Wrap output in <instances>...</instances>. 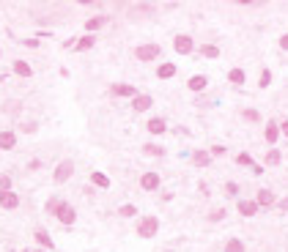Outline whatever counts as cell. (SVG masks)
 <instances>
[{
    "instance_id": "cell-26",
    "label": "cell",
    "mask_w": 288,
    "mask_h": 252,
    "mask_svg": "<svg viewBox=\"0 0 288 252\" xmlns=\"http://www.w3.org/2000/svg\"><path fill=\"white\" fill-rule=\"evenodd\" d=\"M280 159H283V154H280L277 148H272V151L266 154V165H280Z\"/></svg>"
},
{
    "instance_id": "cell-24",
    "label": "cell",
    "mask_w": 288,
    "mask_h": 252,
    "mask_svg": "<svg viewBox=\"0 0 288 252\" xmlns=\"http://www.w3.org/2000/svg\"><path fill=\"white\" fill-rule=\"evenodd\" d=\"M225 252H244V241L242 238H231V241L225 244Z\"/></svg>"
},
{
    "instance_id": "cell-39",
    "label": "cell",
    "mask_w": 288,
    "mask_h": 252,
    "mask_svg": "<svg viewBox=\"0 0 288 252\" xmlns=\"http://www.w3.org/2000/svg\"><path fill=\"white\" fill-rule=\"evenodd\" d=\"M280 126V134H285V137H288V121H283V124H277Z\"/></svg>"
},
{
    "instance_id": "cell-10",
    "label": "cell",
    "mask_w": 288,
    "mask_h": 252,
    "mask_svg": "<svg viewBox=\"0 0 288 252\" xmlns=\"http://www.w3.org/2000/svg\"><path fill=\"white\" fill-rule=\"evenodd\" d=\"M33 238H36V244H41V249H47V252H52V247H55L52 238H50V233H47L44 227H39V230L33 233Z\"/></svg>"
},
{
    "instance_id": "cell-18",
    "label": "cell",
    "mask_w": 288,
    "mask_h": 252,
    "mask_svg": "<svg viewBox=\"0 0 288 252\" xmlns=\"http://www.w3.org/2000/svg\"><path fill=\"white\" fill-rule=\"evenodd\" d=\"M263 134H266V143H277V137H280V126L277 124H274V121H269V124H266V132H263Z\"/></svg>"
},
{
    "instance_id": "cell-19",
    "label": "cell",
    "mask_w": 288,
    "mask_h": 252,
    "mask_svg": "<svg viewBox=\"0 0 288 252\" xmlns=\"http://www.w3.org/2000/svg\"><path fill=\"white\" fill-rule=\"evenodd\" d=\"M176 74V63H162L160 69H157V77L160 80H170Z\"/></svg>"
},
{
    "instance_id": "cell-4",
    "label": "cell",
    "mask_w": 288,
    "mask_h": 252,
    "mask_svg": "<svg viewBox=\"0 0 288 252\" xmlns=\"http://www.w3.org/2000/svg\"><path fill=\"white\" fill-rule=\"evenodd\" d=\"M55 216H58V222H61V225H74V222H77V211H74V206H69L66 200L58 206Z\"/></svg>"
},
{
    "instance_id": "cell-17",
    "label": "cell",
    "mask_w": 288,
    "mask_h": 252,
    "mask_svg": "<svg viewBox=\"0 0 288 252\" xmlns=\"http://www.w3.org/2000/svg\"><path fill=\"white\" fill-rule=\"evenodd\" d=\"M91 184L99 186V189H110V178L104 173H99V170H96V173H91Z\"/></svg>"
},
{
    "instance_id": "cell-29",
    "label": "cell",
    "mask_w": 288,
    "mask_h": 252,
    "mask_svg": "<svg viewBox=\"0 0 288 252\" xmlns=\"http://www.w3.org/2000/svg\"><path fill=\"white\" fill-rule=\"evenodd\" d=\"M143 148H146V154H149V156H162V154H165L160 145H154V143H146Z\"/></svg>"
},
{
    "instance_id": "cell-20",
    "label": "cell",
    "mask_w": 288,
    "mask_h": 252,
    "mask_svg": "<svg viewBox=\"0 0 288 252\" xmlns=\"http://www.w3.org/2000/svg\"><path fill=\"white\" fill-rule=\"evenodd\" d=\"M228 80H231L233 85H244V80H247L244 69H231V72H228Z\"/></svg>"
},
{
    "instance_id": "cell-16",
    "label": "cell",
    "mask_w": 288,
    "mask_h": 252,
    "mask_svg": "<svg viewBox=\"0 0 288 252\" xmlns=\"http://www.w3.org/2000/svg\"><path fill=\"white\" fill-rule=\"evenodd\" d=\"M190 91H203L206 85H209V77H206V74H195V77H190Z\"/></svg>"
},
{
    "instance_id": "cell-40",
    "label": "cell",
    "mask_w": 288,
    "mask_h": 252,
    "mask_svg": "<svg viewBox=\"0 0 288 252\" xmlns=\"http://www.w3.org/2000/svg\"><path fill=\"white\" fill-rule=\"evenodd\" d=\"M39 167H41V162H39V159H33L31 165H28V170H39Z\"/></svg>"
},
{
    "instance_id": "cell-35",
    "label": "cell",
    "mask_w": 288,
    "mask_h": 252,
    "mask_svg": "<svg viewBox=\"0 0 288 252\" xmlns=\"http://www.w3.org/2000/svg\"><path fill=\"white\" fill-rule=\"evenodd\" d=\"M209 156H211V159H214V156H225V148H222V145H211Z\"/></svg>"
},
{
    "instance_id": "cell-5",
    "label": "cell",
    "mask_w": 288,
    "mask_h": 252,
    "mask_svg": "<svg viewBox=\"0 0 288 252\" xmlns=\"http://www.w3.org/2000/svg\"><path fill=\"white\" fill-rule=\"evenodd\" d=\"M173 50L179 52V55H190V52L195 50V44H192V39H190V36H184V33H181V36H176V39H173Z\"/></svg>"
},
{
    "instance_id": "cell-23",
    "label": "cell",
    "mask_w": 288,
    "mask_h": 252,
    "mask_svg": "<svg viewBox=\"0 0 288 252\" xmlns=\"http://www.w3.org/2000/svg\"><path fill=\"white\" fill-rule=\"evenodd\" d=\"M93 42H96V39H93V36H82L80 42H74L72 47H74V50H77V52H82V50H91V47H93Z\"/></svg>"
},
{
    "instance_id": "cell-21",
    "label": "cell",
    "mask_w": 288,
    "mask_h": 252,
    "mask_svg": "<svg viewBox=\"0 0 288 252\" xmlns=\"http://www.w3.org/2000/svg\"><path fill=\"white\" fill-rule=\"evenodd\" d=\"M192 162H195L198 167H206L211 162V156H209V151H195V154H192Z\"/></svg>"
},
{
    "instance_id": "cell-1",
    "label": "cell",
    "mask_w": 288,
    "mask_h": 252,
    "mask_svg": "<svg viewBox=\"0 0 288 252\" xmlns=\"http://www.w3.org/2000/svg\"><path fill=\"white\" fill-rule=\"evenodd\" d=\"M157 230H160V219H157V216H143V219L137 222V236L140 238H154Z\"/></svg>"
},
{
    "instance_id": "cell-32",
    "label": "cell",
    "mask_w": 288,
    "mask_h": 252,
    "mask_svg": "<svg viewBox=\"0 0 288 252\" xmlns=\"http://www.w3.org/2000/svg\"><path fill=\"white\" fill-rule=\"evenodd\" d=\"M118 214L121 216H134V214H137V206H121Z\"/></svg>"
},
{
    "instance_id": "cell-30",
    "label": "cell",
    "mask_w": 288,
    "mask_h": 252,
    "mask_svg": "<svg viewBox=\"0 0 288 252\" xmlns=\"http://www.w3.org/2000/svg\"><path fill=\"white\" fill-rule=\"evenodd\" d=\"M258 85H261V88L272 85V72H269V69H263V72H261V80H258Z\"/></svg>"
},
{
    "instance_id": "cell-41",
    "label": "cell",
    "mask_w": 288,
    "mask_h": 252,
    "mask_svg": "<svg viewBox=\"0 0 288 252\" xmlns=\"http://www.w3.org/2000/svg\"><path fill=\"white\" fill-rule=\"evenodd\" d=\"M280 47H283V50H288V33H285L283 39H280Z\"/></svg>"
},
{
    "instance_id": "cell-9",
    "label": "cell",
    "mask_w": 288,
    "mask_h": 252,
    "mask_svg": "<svg viewBox=\"0 0 288 252\" xmlns=\"http://www.w3.org/2000/svg\"><path fill=\"white\" fill-rule=\"evenodd\" d=\"M255 203H258V208L261 206H274L277 203V197H274V192H269V189H258V195H255Z\"/></svg>"
},
{
    "instance_id": "cell-22",
    "label": "cell",
    "mask_w": 288,
    "mask_h": 252,
    "mask_svg": "<svg viewBox=\"0 0 288 252\" xmlns=\"http://www.w3.org/2000/svg\"><path fill=\"white\" fill-rule=\"evenodd\" d=\"M146 129H149L151 134H162L165 132V121L162 118H151L149 124H146Z\"/></svg>"
},
{
    "instance_id": "cell-27",
    "label": "cell",
    "mask_w": 288,
    "mask_h": 252,
    "mask_svg": "<svg viewBox=\"0 0 288 252\" xmlns=\"http://www.w3.org/2000/svg\"><path fill=\"white\" fill-rule=\"evenodd\" d=\"M3 192H11V175L0 173V195H3Z\"/></svg>"
},
{
    "instance_id": "cell-15",
    "label": "cell",
    "mask_w": 288,
    "mask_h": 252,
    "mask_svg": "<svg viewBox=\"0 0 288 252\" xmlns=\"http://www.w3.org/2000/svg\"><path fill=\"white\" fill-rule=\"evenodd\" d=\"M11 69H14L17 77H31V74H33V69H31V63H28V61H14V66H11Z\"/></svg>"
},
{
    "instance_id": "cell-37",
    "label": "cell",
    "mask_w": 288,
    "mask_h": 252,
    "mask_svg": "<svg viewBox=\"0 0 288 252\" xmlns=\"http://www.w3.org/2000/svg\"><path fill=\"white\" fill-rule=\"evenodd\" d=\"M6 110H9L11 115H14V113H20V102H9V107H6Z\"/></svg>"
},
{
    "instance_id": "cell-13",
    "label": "cell",
    "mask_w": 288,
    "mask_h": 252,
    "mask_svg": "<svg viewBox=\"0 0 288 252\" xmlns=\"http://www.w3.org/2000/svg\"><path fill=\"white\" fill-rule=\"evenodd\" d=\"M110 93H113V96H137V91H134V85H126V83H118V85H113L110 88Z\"/></svg>"
},
{
    "instance_id": "cell-31",
    "label": "cell",
    "mask_w": 288,
    "mask_h": 252,
    "mask_svg": "<svg viewBox=\"0 0 288 252\" xmlns=\"http://www.w3.org/2000/svg\"><path fill=\"white\" fill-rule=\"evenodd\" d=\"M236 162H239L242 167H252V156H250V154H239Z\"/></svg>"
},
{
    "instance_id": "cell-6",
    "label": "cell",
    "mask_w": 288,
    "mask_h": 252,
    "mask_svg": "<svg viewBox=\"0 0 288 252\" xmlns=\"http://www.w3.org/2000/svg\"><path fill=\"white\" fill-rule=\"evenodd\" d=\"M140 186H143L146 192H157V189H160V175H157V173H143Z\"/></svg>"
},
{
    "instance_id": "cell-11",
    "label": "cell",
    "mask_w": 288,
    "mask_h": 252,
    "mask_svg": "<svg viewBox=\"0 0 288 252\" xmlns=\"http://www.w3.org/2000/svg\"><path fill=\"white\" fill-rule=\"evenodd\" d=\"M107 20H110L107 14H99V17H91V20L85 22V31H88V36H91L93 31H99V28H104V25H107Z\"/></svg>"
},
{
    "instance_id": "cell-14",
    "label": "cell",
    "mask_w": 288,
    "mask_h": 252,
    "mask_svg": "<svg viewBox=\"0 0 288 252\" xmlns=\"http://www.w3.org/2000/svg\"><path fill=\"white\" fill-rule=\"evenodd\" d=\"M239 214L242 216H255L258 214V203L255 200H239Z\"/></svg>"
},
{
    "instance_id": "cell-25",
    "label": "cell",
    "mask_w": 288,
    "mask_h": 252,
    "mask_svg": "<svg viewBox=\"0 0 288 252\" xmlns=\"http://www.w3.org/2000/svg\"><path fill=\"white\" fill-rule=\"evenodd\" d=\"M201 55L203 58H220V50H217L214 44H203L201 47Z\"/></svg>"
},
{
    "instance_id": "cell-38",
    "label": "cell",
    "mask_w": 288,
    "mask_h": 252,
    "mask_svg": "<svg viewBox=\"0 0 288 252\" xmlns=\"http://www.w3.org/2000/svg\"><path fill=\"white\" fill-rule=\"evenodd\" d=\"M22 132H28V134H33V132H36V124H33V121H31V124H25V126H22Z\"/></svg>"
},
{
    "instance_id": "cell-28",
    "label": "cell",
    "mask_w": 288,
    "mask_h": 252,
    "mask_svg": "<svg viewBox=\"0 0 288 252\" xmlns=\"http://www.w3.org/2000/svg\"><path fill=\"white\" fill-rule=\"evenodd\" d=\"M61 203H63L61 197H50V200H47V206H44V208H47V214H55V211H58V206H61Z\"/></svg>"
},
{
    "instance_id": "cell-8",
    "label": "cell",
    "mask_w": 288,
    "mask_h": 252,
    "mask_svg": "<svg viewBox=\"0 0 288 252\" xmlns=\"http://www.w3.org/2000/svg\"><path fill=\"white\" fill-rule=\"evenodd\" d=\"M14 145H17V134L11 129H3L0 132V151H11Z\"/></svg>"
},
{
    "instance_id": "cell-12",
    "label": "cell",
    "mask_w": 288,
    "mask_h": 252,
    "mask_svg": "<svg viewBox=\"0 0 288 252\" xmlns=\"http://www.w3.org/2000/svg\"><path fill=\"white\" fill-rule=\"evenodd\" d=\"M151 104H154V102H151V96H149V93H137V96L132 99V107L137 110V113H146V110H149Z\"/></svg>"
},
{
    "instance_id": "cell-2",
    "label": "cell",
    "mask_w": 288,
    "mask_h": 252,
    "mask_svg": "<svg viewBox=\"0 0 288 252\" xmlns=\"http://www.w3.org/2000/svg\"><path fill=\"white\" fill-rule=\"evenodd\" d=\"M72 175H74V162L72 159H63V162H58L55 173H52V181H55V184H66Z\"/></svg>"
},
{
    "instance_id": "cell-7",
    "label": "cell",
    "mask_w": 288,
    "mask_h": 252,
    "mask_svg": "<svg viewBox=\"0 0 288 252\" xmlns=\"http://www.w3.org/2000/svg\"><path fill=\"white\" fill-rule=\"evenodd\" d=\"M17 206H20V197H17V192H3V195H0V208L14 211Z\"/></svg>"
},
{
    "instance_id": "cell-42",
    "label": "cell",
    "mask_w": 288,
    "mask_h": 252,
    "mask_svg": "<svg viewBox=\"0 0 288 252\" xmlns=\"http://www.w3.org/2000/svg\"><path fill=\"white\" fill-rule=\"evenodd\" d=\"M280 208H283V211H288V197H285V200H280Z\"/></svg>"
},
{
    "instance_id": "cell-33",
    "label": "cell",
    "mask_w": 288,
    "mask_h": 252,
    "mask_svg": "<svg viewBox=\"0 0 288 252\" xmlns=\"http://www.w3.org/2000/svg\"><path fill=\"white\" fill-rule=\"evenodd\" d=\"M225 195H231V197H236V195H239V186L233 184V181H228V184H225Z\"/></svg>"
},
{
    "instance_id": "cell-43",
    "label": "cell",
    "mask_w": 288,
    "mask_h": 252,
    "mask_svg": "<svg viewBox=\"0 0 288 252\" xmlns=\"http://www.w3.org/2000/svg\"><path fill=\"white\" fill-rule=\"evenodd\" d=\"M36 252H47V249H36Z\"/></svg>"
},
{
    "instance_id": "cell-36",
    "label": "cell",
    "mask_w": 288,
    "mask_h": 252,
    "mask_svg": "<svg viewBox=\"0 0 288 252\" xmlns=\"http://www.w3.org/2000/svg\"><path fill=\"white\" fill-rule=\"evenodd\" d=\"M244 118H247V121H252V124H255V121H261V115H258L255 110H244Z\"/></svg>"
},
{
    "instance_id": "cell-44",
    "label": "cell",
    "mask_w": 288,
    "mask_h": 252,
    "mask_svg": "<svg viewBox=\"0 0 288 252\" xmlns=\"http://www.w3.org/2000/svg\"><path fill=\"white\" fill-rule=\"evenodd\" d=\"M25 252H28V249H25Z\"/></svg>"
},
{
    "instance_id": "cell-34",
    "label": "cell",
    "mask_w": 288,
    "mask_h": 252,
    "mask_svg": "<svg viewBox=\"0 0 288 252\" xmlns=\"http://www.w3.org/2000/svg\"><path fill=\"white\" fill-rule=\"evenodd\" d=\"M222 216H225V208H214V211L209 214V219H211V222H220Z\"/></svg>"
},
{
    "instance_id": "cell-3",
    "label": "cell",
    "mask_w": 288,
    "mask_h": 252,
    "mask_svg": "<svg viewBox=\"0 0 288 252\" xmlns=\"http://www.w3.org/2000/svg\"><path fill=\"white\" fill-rule=\"evenodd\" d=\"M160 55H162L160 44H140L137 50H134V58H137V61H157Z\"/></svg>"
}]
</instances>
